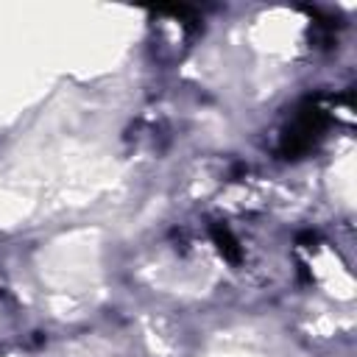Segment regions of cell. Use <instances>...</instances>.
<instances>
[{
  "instance_id": "obj_1",
  "label": "cell",
  "mask_w": 357,
  "mask_h": 357,
  "mask_svg": "<svg viewBox=\"0 0 357 357\" xmlns=\"http://www.w3.org/2000/svg\"><path fill=\"white\" fill-rule=\"evenodd\" d=\"M329 128V114L326 109L318 103V98H310L298 106L293 123L284 128L282 142H279V156L284 159H301L304 153H310L318 139L324 137V131Z\"/></svg>"
},
{
  "instance_id": "obj_2",
  "label": "cell",
  "mask_w": 357,
  "mask_h": 357,
  "mask_svg": "<svg viewBox=\"0 0 357 357\" xmlns=\"http://www.w3.org/2000/svg\"><path fill=\"white\" fill-rule=\"evenodd\" d=\"M209 234H212V243H215V248L220 251V257L226 259V262H240L243 259V248H240V243H237V237L223 226V223H215L212 229H209Z\"/></svg>"
}]
</instances>
